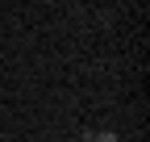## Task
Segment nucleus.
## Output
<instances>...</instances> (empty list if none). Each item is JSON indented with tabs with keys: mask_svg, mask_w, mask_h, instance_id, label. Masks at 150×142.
Returning <instances> with one entry per match:
<instances>
[{
	"mask_svg": "<svg viewBox=\"0 0 150 142\" xmlns=\"http://www.w3.org/2000/svg\"><path fill=\"white\" fill-rule=\"evenodd\" d=\"M92 142H117V134H112V130H104V134H92Z\"/></svg>",
	"mask_w": 150,
	"mask_h": 142,
	"instance_id": "obj_1",
	"label": "nucleus"
},
{
	"mask_svg": "<svg viewBox=\"0 0 150 142\" xmlns=\"http://www.w3.org/2000/svg\"><path fill=\"white\" fill-rule=\"evenodd\" d=\"M83 142H92V134H88V138H83Z\"/></svg>",
	"mask_w": 150,
	"mask_h": 142,
	"instance_id": "obj_2",
	"label": "nucleus"
}]
</instances>
